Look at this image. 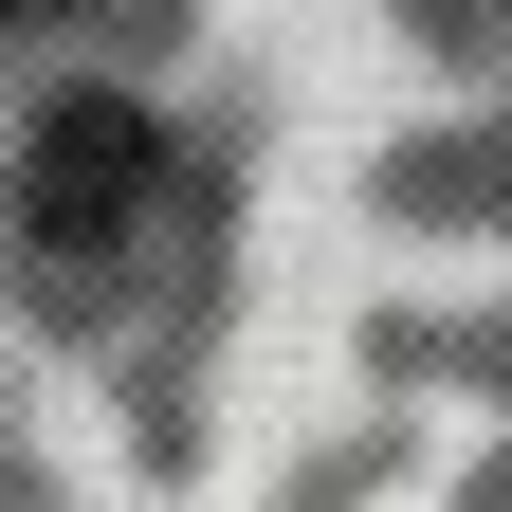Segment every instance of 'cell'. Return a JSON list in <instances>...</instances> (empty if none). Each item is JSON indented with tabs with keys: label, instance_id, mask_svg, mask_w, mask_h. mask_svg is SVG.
<instances>
[{
	"label": "cell",
	"instance_id": "2",
	"mask_svg": "<svg viewBox=\"0 0 512 512\" xmlns=\"http://www.w3.org/2000/svg\"><path fill=\"white\" fill-rule=\"evenodd\" d=\"M0 19H74V0H0Z\"/></svg>",
	"mask_w": 512,
	"mask_h": 512
},
{
	"label": "cell",
	"instance_id": "1",
	"mask_svg": "<svg viewBox=\"0 0 512 512\" xmlns=\"http://www.w3.org/2000/svg\"><path fill=\"white\" fill-rule=\"evenodd\" d=\"M147 202H165V128L128 110V92H55V110L19 128V238L55 256V275H92Z\"/></svg>",
	"mask_w": 512,
	"mask_h": 512
}]
</instances>
